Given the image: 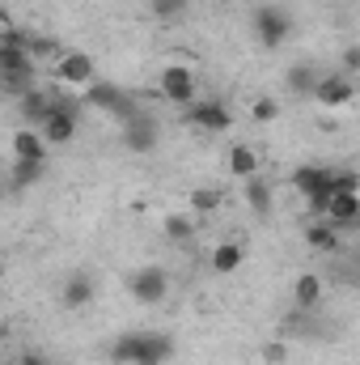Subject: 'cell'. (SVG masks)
Wrapping results in <instances>:
<instances>
[{
    "label": "cell",
    "instance_id": "23",
    "mask_svg": "<svg viewBox=\"0 0 360 365\" xmlns=\"http://www.w3.org/2000/svg\"><path fill=\"white\" fill-rule=\"evenodd\" d=\"M43 166H47V162H17V158H13V175H9V179H13V191L34 187V182L43 179Z\"/></svg>",
    "mask_w": 360,
    "mask_h": 365
},
{
    "label": "cell",
    "instance_id": "1",
    "mask_svg": "<svg viewBox=\"0 0 360 365\" xmlns=\"http://www.w3.org/2000/svg\"><path fill=\"white\" fill-rule=\"evenodd\" d=\"M174 353V340L166 331H127L110 344V357L119 365H166Z\"/></svg>",
    "mask_w": 360,
    "mask_h": 365
},
{
    "label": "cell",
    "instance_id": "15",
    "mask_svg": "<svg viewBox=\"0 0 360 365\" xmlns=\"http://www.w3.org/2000/svg\"><path fill=\"white\" fill-rule=\"evenodd\" d=\"M242 264H246V247L233 242V238H229V242H216L212 255H208V268H212L216 276H233Z\"/></svg>",
    "mask_w": 360,
    "mask_h": 365
},
{
    "label": "cell",
    "instance_id": "7",
    "mask_svg": "<svg viewBox=\"0 0 360 365\" xmlns=\"http://www.w3.org/2000/svg\"><path fill=\"white\" fill-rule=\"evenodd\" d=\"M38 132H43V140H47L51 149L73 145V136H77V102H73V98H60L55 110H51V119H47Z\"/></svg>",
    "mask_w": 360,
    "mask_h": 365
},
{
    "label": "cell",
    "instance_id": "24",
    "mask_svg": "<svg viewBox=\"0 0 360 365\" xmlns=\"http://www.w3.org/2000/svg\"><path fill=\"white\" fill-rule=\"evenodd\" d=\"M26 47H30V56H34V60H47V56H55V60H60V56H64V51H60V43H55L51 34H30V38H26Z\"/></svg>",
    "mask_w": 360,
    "mask_h": 365
},
{
    "label": "cell",
    "instance_id": "9",
    "mask_svg": "<svg viewBox=\"0 0 360 365\" xmlns=\"http://www.w3.org/2000/svg\"><path fill=\"white\" fill-rule=\"evenodd\" d=\"M352 98H356V81L348 73H327L314 90V102L322 110H344V106H352Z\"/></svg>",
    "mask_w": 360,
    "mask_h": 365
},
{
    "label": "cell",
    "instance_id": "28",
    "mask_svg": "<svg viewBox=\"0 0 360 365\" xmlns=\"http://www.w3.org/2000/svg\"><path fill=\"white\" fill-rule=\"evenodd\" d=\"M339 64H344L339 73H348V77H352V73H360V47H344V56H339Z\"/></svg>",
    "mask_w": 360,
    "mask_h": 365
},
{
    "label": "cell",
    "instance_id": "16",
    "mask_svg": "<svg viewBox=\"0 0 360 365\" xmlns=\"http://www.w3.org/2000/svg\"><path fill=\"white\" fill-rule=\"evenodd\" d=\"M242 195H246V208H250L255 217H271V208H275V187H271L263 175H255V179L242 182Z\"/></svg>",
    "mask_w": 360,
    "mask_h": 365
},
{
    "label": "cell",
    "instance_id": "10",
    "mask_svg": "<svg viewBox=\"0 0 360 365\" xmlns=\"http://www.w3.org/2000/svg\"><path fill=\"white\" fill-rule=\"evenodd\" d=\"M123 140H127V149H136V153H153L157 140H162V123H157L149 110H136L132 119H123Z\"/></svg>",
    "mask_w": 360,
    "mask_h": 365
},
{
    "label": "cell",
    "instance_id": "25",
    "mask_svg": "<svg viewBox=\"0 0 360 365\" xmlns=\"http://www.w3.org/2000/svg\"><path fill=\"white\" fill-rule=\"evenodd\" d=\"M186 4L191 0H149V9H153V17H162V21H174L186 13Z\"/></svg>",
    "mask_w": 360,
    "mask_h": 365
},
{
    "label": "cell",
    "instance_id": "11",
    "mask_svg": "<svg viewBox=\"0 0 360 365\" xmlns=\"http://www.w3.org/2000/svg\"><path fill=\"white\" fill-rule=\"evenodd\" d=\"M318 221H331L335 230H356L360 225V191H335L322 208Z\"/></svg>",
    "mask_w": 360,
    "mask_h": 365
},
{
    "label": "cell",
    "instance_id": "30",
    "mask_svg": "<svg viewBox=\"0 0 360 365\" xmlns=\"http://www.w3.org/2000/svg\"><path fill=\"white\" fill-rule=\"evenodd\" d=\"M268 361H284V344H271V349H268Z\"/></svg>",
    "mask_w": 360,
    "mask_h": 365
},
{
    "label": "cell",
    "instance_id": "13",
    "mask_svg": "<svg viewBox=\"0 0 360 365\" xmlns=\"http://www.w3.org/2000/svg\"><path fill=\"white\" fill-rule=\"evenodd\" d=\"M55 102H60V93H47V90H38V86H34L30 93H21V98H17V106H21V119H26L30 128H43V123L51 119Z\"/></svg>",
    "mask_w": 360,
    "mask_h": 365
},
{
    "label": "cell",
    "instance_id": "20",
    "mask_svg": "<svg viewBox=\"0 0 360 365\" xmlns=\"http://www.w3.org/2000/svg\"><path fill=\"white\" fill-rule=\"evenodd\" d=\"M318 302H322V276L301 272L297 284H292V306H297V310H314Z\"/></svg>",
    "mask_w": 360,
    "mask_h": 365
},
{
    "label": "cell",
    "instance_id": "14",
    "mask_svg": "<svg viewBox=\"0 0 360 365\" xmlns=\"http://www.w3.org/2000/svg\"><path fill=\"white\" fill-rule=\"evenodd\" d=\"M47 153H51V145L43 140V132L38 128H17L13 132V158L17 162H47Z\"/></svg>",
    "mask_w": 360,
    "mask_h": 365
},
{
    "label": "cell",
    "instance_id": "5",
    "mask_svg": "<svg viewBox=\"0 0 360 365\" xmlns=\"http://www.w3.org/2000/svg\"><path fill=\"white\" fill-rule=\"evenodd\" d=\"M250 26H255V38H259V47H284L288 43V34H292V17L280 9V4H263V9H255V17H250Z\"/></svg>",
    "mask_w": 360,
    "mask_h": 365
},
{
    "label": "cell",
    "instance_id": "4",
    "mask_svg": "<svg viewBox=\"0 0 360 365\" xmlns=\"http://www.w3.org/2000/svg\"><path fill=\"white\" fill-rule=\"evenodd\" d=\"M157 90H162V98H166V102L186 106V110L199 102V81H195V68H186V64H170V68H162Z\"/></svg>",
    "mask_w": 360,
    "mask_h": 365
},
{
    "label": "cell",
    "instance_id": "19",
    "mask_svg": "<svg viewBox=\"0 0 360 365\" xmlns=\"http://www.w3.org/2000/svg\"><path fill=\"white\" fill-rule=\"evenodd\" d=\"M162 234H166L174 247H186V242L199 234V221H195V212H170V217L162 221Z\"/></svg>",
    "mask_w": 360,
    "mask_h": 365
},
{
    "label": "cell",
    "instance_id": "27",
    "mask_svg": "<svg viewBox=\"0 0 360 365\" xmlns=\"http://www.w3.org/2000/svg\"><path fill=\"white\" fill-rule=\"evenodd\" d=\"M191 204H195V212H212V208L221 204V195H216V191H195Z\"/></svg>",
    "mask_w": 360,
    "mask_h": 365
},
{
    "label": "cell",
    "instance_id": "21",
    "mask_svg": "<svg viewBox=\"0 0 360 365\" xmlns=\"http://www.w3.org/2000/svg\"><path fill=\"white\" fill-rule=\"evenodd\" d=\"M318 68H309V64H292L288 73H284V86H288V93H309L314 98V90H318Z\"/></svg>",
    "mask_w": 360,
    "mask_h": 365
},
{
    "label": "cell",
    "instance_id": "3",
    "mask_svg": "<svg viewBox=\"0 0 360 365\" xmlns=\"http://www.w3.org/2000/svg\"><path fill=\"white\" fill-rule=\"evenodd\" d=\"M331 179H335V170H327V166H297L292 170V187L305 195L314 217H322V208L331 200Z\"/></svg>",
    "mask_w": 360,
    "mask_h": 365
},
{
    "label": "cell",
    "instance_id": "22",
    "mask_svg": "<svg viewBox=\"0 0 360 365\" xmlns=\"http://www.w3.org/2000/svg\"><path fill=\"white\" fill-rule=\"evenodd\" d=\"M305 242H309L314 251H335V247H339V230H335L331 221H314V225L305 230Z\"/></svg>",
    "mask_w": 360,
    "mask_h": 365
},
{
    "label": "cell",
    "instance_id": "17",
    "mask_svg": "<svg viewBox=\"0 0 360 365\" xmlns=\"http://www.w3.org/2000/svg\"><path fill=\"white\" fill-rule=\"evenodd\" d=\"M225 162H229V175H233L238 182L255 179V175L263 170V158H259V149H255V145H233Z\"/></svg>",
    "mask_w": 360,
    "mask_h": 365
},
{
    "label": "cell",
    "instance_id": "26",
    "mask_svg": "<svg viewBox=\"0 0 360 365\" xmlns=\"http://www.w3.org/2000/svg\"><path fill=\"white\" fill-rule=\"evenodd\" d=\"M250 115H255L259 123H271V119L280 115V102H275V98H255V102H250Z\"/></svg>",
    "mask_w": 360,
    "mask_h": 365
},
{
    "label": "cell",
    "instance_id": "8",
    "mask_svg": "<svg viewBox=\"0 0 360 365\" xmlns=\"http://www.w3.org/2000/svg\"><path fill=\"white\" fill-rule=\"evenodd\" d=\"M85 102H90V106H97V110H102V115H115V119H119V123H123V119H132V115H136V102H132V98H127V93L119 90V86H115V81H93L90 90H85Z\"/></svg>",
    "mask_w": 360,
    "mask_h": 365
},
{
    "label": "cell",
    "instance_id": "12",
    "mask_svg": "<svg viewBox=\"0 0 360 365\" xmlns=\"http://www.w3.org/2000/svg\"><path fill=\"white\" fill-rule=\"evenodd\" d=\"M191 123H195V128H203V132H229V128H233V115H229V106H225V102L203 98V102H195V106H191Z\"/></svg>",
    "mask_w": 360,
    "mask_h": 365
},
{
    "label": "cell",
    "instance_id": "6",
    "mask_svg": "<svg viewBox=\"0 0 360 365\" xmlns=\"http://www.w3.org/2000/svg\"><path fill=\"white\" fill-rule=\"evenodd\" d=\"M55 77H60V86L85 93L93 81H97V60H93L90 51H64V56L55 60Z\"/></svg>",
    "mask_w": 360,
    "mask_h": 365
},
{
    "label": "cell",
    "instance_id": "2",
    "mask_svg": "<svg viewBox=\"0 0 360 365\" xmlns=\"http://www.w3.org/2000/svg\"><path fill=\"white\" fill-rule=\"evenodd\" d=\"M127 293L140 306H162L170 297V272L162 264H144V268H136V272L127 276Z\"/></svg>",
    "mask_w": 360,
    "mask_h": 365
},
{
    "label": "cell",
    "instance_id": "18",
    "mask_svg": "<svg viewBox=\"0 0 360 365\" xmlns=\"http://www.w3.org/2000/svg\"><path fill=\"white\" fill-rule=\"evenodd\" d=\"M93 276L90 272H73L68 280H64V293H60V302L68 306V310H81V306H90L93 302Z\"/></svg>",
    "mask_w": 360,
    "mask_h": 365
},
{
    "label": "cell",
    "instance_id": "29",
    "mask_svg": "<svg viewBox=\"0 0 360 365\" xmlns=\"http://www.w3.org/2000/svg\"><path fill=\"white\" fill-rule=\"evenodd\" d=\"M17 365H51V361H47L43 353H21V357H17Z\"/></svg>",
    "mask_w": 360,
    "mask_h": 365
}]
</instances>
